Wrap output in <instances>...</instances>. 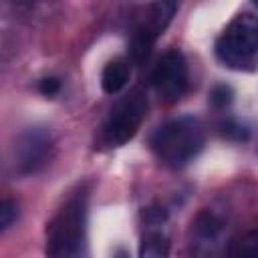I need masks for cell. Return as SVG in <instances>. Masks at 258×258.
<instances>
[{
  "label": "cell",
  "mask_w": 258,
  "mask_h": 258,
  "mask_svg": "<svg viewBox=\"0 0 258 258\" xmlns=\"http://www.w3.org/2000/svg\"><path fill=\"white\" fill-rule=\"evenodd\" d=\"M149 145L159 161L177 169L187 165L204 147V129L194 117H177L157 127Z\"/></svg>",
  "instance_id": "cell-1"
},
{
  "label": "cell",
  "mask_w": 258,
  "mask_h": 258,
  "mask_svg": "<svg viewBox=\"0 0 258 258\" xmlns=\"http://www.w3.org/2000/svg\"><path fill=\"white\" fill-rule=\"evenodd\" d=\"M87 224V196L75 194L46 226V252L50 256L69 258L79 256L85 246Z\"/></svg>",
  "instance_id": "cell-2"
},
{
  "label": "cell",
  "mask_w": 258,
  "mask_h": 258,
  "mask_svg": "<svg viewBox=\"0 0 258 258\" xmlns=\"http://www.w3.org/2000/svg\"><path fill=\"white\" fill-rule=\"evenodd\" d=\"M258 52V18L252 14H238L216 40L218 58L232 67H246Z\"/></svg>",
  "instance_id": "cell-3"
},
{
  "label": "cell",
  "mask_w": 258,
  "mask_h": 258,
  "mask_svg": "<svg viewBox=\"0 0 258 258\" xmlns=\"http://www.w3.org/2000/svg\"><path fill=\"white\" fill-rule=\"evenodd\" d=\"M147 109H149V103L145 93L141 89H131L125 97H121L113 105L101 131L103 141L109 147H121L123 143H127L141 127L147 115Z\"/></svg>",
  "instance_id": "cell-4"
},
{
  "label": "cell",
  "mask_w": 258,
  "mask_h": 258,
  "mask_svg": "<svg viewBox=\"0 0 258 258\" xmlns=\"http://www.w3.org/2000/svg\"><path fill=\"white\" fill-rule=\"evenodd\" d=\"M177 6H179V0H153L145 22L135 30L133 40H131V56L135 62L147 60L155 40L171 24V20L177 12Z\"/></svg>",
  "instance_id": "cell-5"
},
{
  "label": "cell",
  "mask_w": 258,
  "mask_h": 258,
  "mask_svg": "<svg viewBox=\"0 0 258 258\" xmlns=\"http://www.w3.org/2000/svg\"><path fill=\"white\" fill-rule=\"evenodd\" d=\"M155 93L165 103H175L187 91V62L179 50H167L151 73Z\"/></svg>",
  "instance_id": "cell-6"
},
{
  "label": "cell",
  "mask_w": 258,
  "mask_h": 258,
  "mask_svg": "<svg viewBox=\"0 0 258 258\" xmlns=\"http://www.w3.org/2000/svg\"><path fill=\"white\" fill-rule=\"evenodd\" d=\"M50 157V133L44 129H26L18 135L14 145V159L18 173H36L40 171Z\"/></svg>",
  "instance_id": "cell-7"
},
{
  "label": "cell",
  "mask_w": 258,
  "mask_h": 258,
  "mask_svg": "<svg viewBox=\"0 0 258 258\" xmlns=\"http://www.w3.org/2000/svg\"><path fill=\"white\" fill-rule=\"evenodd\" d=\"M127 81H129V64L121 58L107 62V67L101 73V87L107 95L119 93L127 85Z\"/></svg>",
  "instance_id": "cell-8"
},
{
  "label": "cell",
  "mask_w": 258,
  "mask_h": 258,
  "mask_svg": "<svg viewBox=\"0 0 258 258\" xmlns=\"http://www.w3.org/2000/svg\"><path fill=\"white\" fill-rule=\"evenodd\" d=\"M169 254V240L161 232H149L141 240L139 256L141 258H165Z\"/></svg>",
  "instance_id": "cell-9"
},
{
  "label": "cell",
  "mask_w": 258,
  "mask_h": 258,
  "mask_svg": "<svg viewBox=\"0 0 258 258\" xmlns=\"http://www.w3.org/2000/svg\"><path fill=\"white\" fill-rule=\"evenodd\" d=\"M232 254L242 258H258V230H252L244 234L238 242H234Z\"/></svg>",
  "instance_id": "cell-10"
},
{
  "label": "cell",
  "mask_w": 258,
  "mask_h": 258,
  "mask_svg": "<svg viewBox=\"0 0 258 258\" xmlns=\"http://www.w3.org/2000/svg\"><path fill=\"white\" fill-rule=\"evenodd\" d=\"M220 230H222V224H220V220H218L216 216L204 212V214H200V216L196 218V232H198L204 240H214V238L220 234Z\"/></svg>",
  "instance_id": "cell-11"
},
{
  "label": "cell",
  "mask_w": 258,
  "mask_h": 258,
  "mask_svg": "<svg viewBox=\"0 0 258 258\" xmlns=\"http://www.w3.org/2000/svg\"><path fill=\"white\" fill-rule=\"evenodd\" d=\"M232 99H234V91L230 85H216L210 91V101L214 107H226L232 103Z\"/></svg>",
  "instance_id": "cell-12"
},
{
  "label": "cell",
  "mask_w": 258,
  "mask_h": 258,
  "mask_svg": "<svg viewBox=\"0 0 258 258\" xmlns=\"http://www.w3.org/2000/svg\"><path fill=\"white\" fill-rule=\"evenodd\" d=\"M143 220H145L147 224L157 226V224H161V222H165V220H167V212H165V208H161V206L153 204V206H149V208H145V210H143Z\"/></svg>",
  "instance_id": "cell-13"
},
{
  "label": "cell",
  "mask_w": 258,
  "mask_h": 258,
  "mask_svg": "<svg viewBox=\"0 0 258 258\" xmlns=\"http://www.w3.org/2000/svg\"><path fill=\"white\" fill-rule=\"evenodd\" d=\"M16 220V206L12 204V202H2V206H0V228L2 230H6V228H10V224Z\"/></svg>",
  "instance_id": "cell-14"
},
{
  "label": "cell",
  "mask_w": 258,
  "mask_h": 258,
  "mask_svg": "<svg viewBox=\"0 0 258 258\" xmlns=\"http://www.w3.org/2000/svg\"><path fill=\"white\" fill-rule=\"evenodd\" d=\"M222 133H224L226 137H230V139H238V141L248 137V129L242 127L240 123H234V121H226V123L222 125Z\"/></svg>",
  "instance_id": "cell-15"
},
{
  "label": "cell",
  "mask_w": 258,
  "mask_h": 258,
  "mask_svg": "<svg viewBox=\"0 0 258 258\" xmlns=\"http://www.w3.org/2000/svg\"><path fill=\"white\" fill-rule=\"evenodd\" d=\"M38 89H40V93H42V95L52 97V95H56V93L60 91V81H58V79H54V77H46V79H42V81H40Z\"/></svg>",
  "instance_id": "cell-16"
},
{
  "label": "cell",
  "mask_w": 258,
  "mask_h": 258,
  "mask_svg": "<svg viewBox=\"0 0 258 258\" xmlns=\"http://www.w3.org/2000/svg\"><path fill=\"white\" fill-rule=\"evenodd\" d=\"M252 2H254V4H256V6H258V0H252Z\"/></svg>",
  "instance_id": "cell-17"
}]
</instances>
